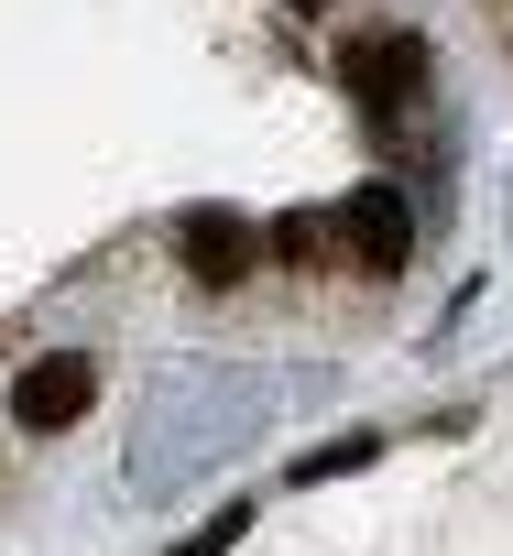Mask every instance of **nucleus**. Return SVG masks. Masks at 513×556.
I'll use <instances>...</instances> for the list:
<instances>
[{
  "label": "nucleus",
  "mask_w": 513,
  "mask_h": 556,
  "mask_svg": "<svg viewBox=\"0 0 513 556\" xmlns=\"http://www.w3.org/2000/svg\"><path fill=\"white\" fill-rule=\"evenodd\" d=\"M339 240H350V262L393 273V262L415 251V218H404V197H393V186H361V197L339 207Z\"/></svg>",
  "instance_id": "obj_4"
},
{
  "label": "nucleus",
  "mask_w": 513,
  "mask_h": 556,
  "mask_svg": "<svg viewBox=\"0 0 513 556\" xmlns=\"http://www.w3.org/2000/svg\"><path fill=\"white\" fill-rule=\"evenodd\" d=\"M251 262H263V229L240 207H186V273L197 285H240Z\"/></svg>",
  "instance_id": "obj_3"
},
{
  "label": "nucleus",
  "mask_w": 513,
  "mask_h": 556,
  "mask_svg": "<svg viewBox=\"0 0 513 556\" xmlns=\"http://www.w3.org/2000/svg\"><path fill=\"white\" fill-rule=\"evenodd\" d=\"M240 534H251V502H218V513H208V523H197V534H186L175 556H229Z\"/></svg>",
  "instance_id": "obj_5"
},
{
  "label": "nucleus",
  "mask_w": 513,
  "mask_h": 556,
  "mask_svg": "<svg viewBox=\"0 0 513 556\" xmlns=\"http://www.w3.org/2000/svg\"><path fill=\"white\" fill-rule=\"evenodd\" d=\"M350 88H361V110H415L426 99V34H361Z\"/></svg>",
  "instance_id": "obj_2"
},
{
  "label": "nucleus",
  "mask_w": 513,
  "mask_h": 556,
  "mask_svg": "<svg viewBox=\"0 0 513 556\" xmlns=\"http://www.w3.org/2000/svg\"><path fill=\"white\" fill-rule=\"evenodd\" d=\"M88 404H99V361H77V350H55V361H34V371L12 382V415H23L34 437H66Z\"/></svg>",
  "instance_id": "obj_1"
},
{
  "label": "nucleus",
  "mask_w": 513,
  "mask_h": 556,
  "mask_svg": "<svg viewBox=\"0 0 513 556\" xmlns=\"http://www.w3.org/2000/svg\"><path fill=\"white\" fill-rule=\"evenodd\" d=\"M296 12H328V0H296Z\"/></svg>",
  "instance_id": "obj_7"
},
{
  "label": "nucleus",
  "mask_w": 513,
  "mask_h": 556,
  "mask_svg": "<svg viewBox=\"0 0 513 556\" xmlns=\"http://www.w3.org/2000/svg\"><path fill=\"white\" fill-rule=\"evenodd\" d=\"M372 458H383V437H339V447H317L296 480H350V469H372Z\"/></svg>",
  "instance_id": "obj_6"
}]
</instances>
